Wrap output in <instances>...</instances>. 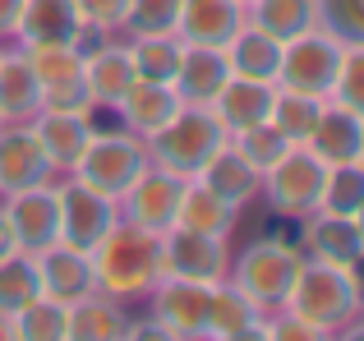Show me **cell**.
Returning <instances> with one entry per match:
<instances>
[{
    "instance_id": "43",
    "label": "cell",
    "mask_w": 364,
    "mask_h": 341,
    "mask_svg": "<svg viewBox=\"0 0 364 341\" xmlns=\"http://www.w3.org/2000/svg\"><path fill=\"white\" fill-rule=\"evenodd\" d=\"M18 9H23V0H0V42H9V37H14Z\"/></svg>"
},
{
    "instance_id": "41",
    "label": "cell",
    "mask_w": 364,
    "mask_h": 341,
    "mask_svg": "<svg viewBox=\"0 0 364 341\" xmlns=\"http://www.w3.org/2000/svg\"><path fill=\"white\" fill-rule=\"evenodd\" d=\"M42 111H74V116H92L97 111V102H92L88 83L70 79V83H55V88H42Z\"/></svg>"
},
{
    "instance_id": "44",
    "label": "cell",
    "mask_w": 364,
    "mask_h": 341,
    "mask_svg": "<svg viewBox=\"0 0 364 341\" xmlns=\"http://www.w3.org/2000/svg\"><path fill=\"white\" fill-rule=\"evenodd\" d=\"M9 254H18V240H14V226H9L5 207H0V259H9Z\"/></svg>"
},
{
    "instance_id": "2",
    "label": "cell",
    "mask_w": 364,
    "mask_h": 341,
    "mask_svg": "<svg viewBox=\"0 0 364 341\" xmlns=\"http://www.w3.org/2000/svg\"><path fill=\"white\" fill-rule=\"evenodd\" d=\"M88 259L97 291H107L111 300H143L161 281V235L116 222Z\"/></svg>"
},
{
    "instance_id": "42",
    "label": "cell",
    "mask_w": 364,
    "mask_h": 341,
    "mask_svg": "<svg viewBox=\"0 0 364 341\" xmlns=\"http://www.w3.org/2000/svg\"><path fill=\"white\" fill-rule=\"evenodd\" d=\"M74 5H79V14H83L88 28H97V33H116L129 0H74Z\"/></svg>"
},
{
    "instance_id": "40",
    "label": "cell",
    "mask_w": 364,
    "mask_h": 341,
    "mask_svg": "<svg viewBox=\"0 0 364 341\" xmlns=\"http://www.w3.org/2000/svg\"><path fill=\"white\" fill-rule=\"evenodd\" d=\"M332 102L364 111V42L346 46V55H341V70L332 79Z\"/></svg>"
},
{
    "instance_id": "8",
    "label": "cell",
    "mask_w": 364,
    "mask_h": 341,
    "mask_svg": "<svg viewBox=\"0 0 364 341\" xmlns=\"http://www.w3.org/2000/svg\"><path fill=\"white\" fill-rule=\"evenodd\" d=\"M180 189H185V180H180V175H171V170H161V166L148 162L139 175H134V185L116 198L120 222L143 226V231H152V235H166L171 226H176Z\"/></svg>"
},
{
    "instance_id": "9",
    "label": "cell",
    "mask_w": 364,
    "mask_h": 341,
    "mask_svg": "<svg viewBox=\"0 0 364 341\" xmlns=\"http://www.w3.org/2000/svg\"><path fill=\"white\" fill-rule=\"evenodd\" d=\"M231 268L226 254V235H203V231H185L171 226L161 235V277H185V281H222Z\"/></svg>"
},
{
    "instance_id": "45",
    "label": "cell",
    "mask_w": 364,
    "mask_h": 341,
    "mask_svg": "<svg viewBox=\"0 0 364 341\" xmlns=\"http://www.w3.org/2000/svg\"><path fill=\"white\" fill-rule=\"evenodd\" d=\"M0 341H14V328H9V314H0Z\"/></svg>"
},
{
    "instance_id": "46",
    "label": "cell",
    "mask_w": 364,
    "mask_h": 341,
    "mask_svg": "<svg viewBox=\"0 0 364 341\" xmlns=\"http://www.w3.org/2000/svg\"><path fill=\"white\" fill-rule=\"evenodd\" d=\"M240 5H245V9H249V5H254V0H240Z\"/></svg>"
},
{
    "instance_id": "7",
    "label": "cell",
    "mask_w": 364,
    "mask_h": 341,
    "mask_svg": "<svg viewBox=\"0 0 364 341\" xmlns=\"http://www.w3.org/2000/svg\"><path fill=\"white\" fill-rule=\"evenodd\" d=\"M55 194H60V240L55 244H70V249L92 254L102 244V235L120 222L116 198L102 194V189H92V185H83V180H74V175L60 180Z\"/></svg>"
},
{
    "instance_id": "12",
    "label": "cell",
    "mask_w": 364,
    "mask_h": 341,
    "mask_svg": "<svg viewBox=\"0 0 364 341\" xmlns=\"http://www.w3.org/2000/svg\"><path fill=\"white\" fill-rule=\"evenodd\" d=\"M152 296V318L166 328V337H208V281H185V277H161Z\"/></svg>"
},
{
    "instance_id": "25",
    "label": "cell",
    "mask_w": 364,
    "mask_h": 341,
    "mask_svg": "<svg viewBox=\"0 0 364 341\" xmlns=\"http://www.w3.org/2000/svg\"><path fill=\"white\" fill-rule=\"evenodd\" d=\"M226 51V65H231V74H240V79H258V83H277V65H282V42L277 37H267L258 23H245L235 28V37L222 46Z\"/></svg>"
},
{
    "instance_id": "10",
    "label": "cell",
    "mask_w": 364,
    "mask_h": 341,
    "mask_svg": "<svg viewBox=\"0 0 364 341\" xmlns=\"http://www.w3.org/2000/svg\"><path fill=\"white\" fill-rule=\"evenodd\" d=\"M328 166L309 153V148H291L272 170H263V194L282 217H309L318 207V189Z\"/></svg>"
},
{
    "instance_id": "23",
    "label": "cell",
    "mask_w": 364,
    "mask_h": 341,
    "mask_svg": "<svg viewBox=\"0 0 364 341\" xmlns=\"http://www.w3.org/2000/svg\"><path fill=\"white\" fill-rule=\"evenodd\" d=\"M83 14L74 0H23L18 9V42H79L83 37Z\"/></svg>"
},
{
    "instance_id": "47",
    "label": "cell",
    "mask_w": 364,
    "mask_h": 341,
    "mask_svg": "<svg viewBox=\"0 0 364 341\" xmlns=\"http://www.w3.org/2000/svg\"><path fill=\"white\" fill-rule=\"evenodd\" d=\"M0 125H5V116H0Z\"/></svg>"
},
{
    "instance_id": "24",
    "label": "cell",
    "mask_w": 364,
    "mask_h": 341,
    "mask_svg": "<svg viewBox=\"0 0 364 341\" xmlns=\"http://www.w3.org/2000/svg\"><path fill=\"white\" fill-rule=\"evenodd\" d=\"M272 97H277V83H258V79H240V74H231V79L222 83V92L213 97V111H217V120L226 125V134H240V129L267 120Z\"/></svg>"
},
{
    "instance_id": "20",
    "label": "cell",
    "mask_w": 364,
    "mask_h": 341,
    "mask_svg": "<svg viewBox=\"0 0 364 341\" xmlns=\"http://www.w3.org/2000/svg\"><path fill=\"white\" fill-rule=\"evenodd\" d=\"M139 79L134 74V55H129V42H97L88 55H83V83H88L92 102L97 107H111L116 111V102L129 92V83Z\"/></svg>"
},
{
    "instance_id": "38",
    "label": "cell",
    "mask_w": 364,
    "mask_h": 341,
    "mask_svg": "<svg viewBox=\"0 0 364 341\" xmlns=\"http://www.w3.org/2000/svg\"><path fill=\"white\" fill-rule=\"evenodd\" d=\"M180 0H129L120 28L129 37H176Z\"/></svg>"
},
{
    "instance_id": "36",
    "label": "cell",
    "mask_w": 364,
    "mask_h": 341,
    "mask_svg": "<svg viewBox=\"0 0 364 341\" xmlns=\"http://www.w3.org/2000/svg\"><path fill=\"white\" fill-rule=\"evenodd\" d=\"M231 148L245 157L249 166L263 175V170H272L277 162H282L286 153H291V139L282 134V129L272 125V120H258V125H249V129H240V134H231Z\"/></svg>"
},
{
    "instance_id": "1",
    "label": "cell",
    "mask_w": 364,
    "mask_h": 341,
    "mask_svg": "<svg viewBox=\"0 0 364 341\" xmlns=\"http://www.w3.org/2000/svg\"><path fill=\"white\" fill-rule=\"evenodd\" d=\"M277 309L304 318L318 337H341L360 323V277L355 268H332V263L304 259L295 286Z\"/></svg>"
},
{
    "instance_id": "34",
    "label": "cell",
    "mask_w": 364,
    "mask_h": 341,
    "mask_svg": "<svg viewBox=\"0 0 364 341\" xmlns=\"http://www.w3.org/2000/svg\"><path fill=\"white\" fill-rule=\"evenodd\" d=\"M323 102H328V97H309V92L277 88V97H272V111H267V120H272V125L282 129V134L291 139L295 148H304V139L314 134V120H318Z\"/></svg>"
},
{
    "instance_id": "29",
    "label": "cell",
    "mask_w": 364,
    "mask_h": 341,
    "mask_svg": "<svg viewBox=\"0 0 364 341\" xmlns=\"http://www.w3.org/2000/svg\"><path fill=\"white\" fill-rule=\"evenodd\" d=\"M198 180H203L217 198H226L231 207H245L254 194H263V175H258V170L249 166L231 144H226L222 153H213V162L198 170Z\"/></svg>"
},
{
    "instance_id": "5",
    "label": "cell",
    "mask_w": 364,
    "mask_h": 341,
    "mask_svg": "<svg viewBox=\"0 0 364 341\" xmlns=\"http://www.w3.org/2000/svg\"><path fill=\"white\" fill-rule=\"evenodd\" d=\"M143 166H148V144L139 134H129V129H107V134L92 129L88 148L79 153L70 175L92 185V189H102V194H111V198H120Z\"/></svg>"
},
{
    "instance_id": "16",
    "label": "cell",
    "mask_w": 364,
    "mask_h": 341,
    "mask_svg": "<svg viewBox=\"0 0 364 341\" xmlns=\"http://www.w3.org/2000/svg\"><path fill=\"white\" fill-rule=\"evenodd\" d=\"M226 79H231V65H226L222 46L185 42V51H180V70H176V79H171V88H176V97L189 102V107H213V97L222 92Z\"/></svg>"
},
{
    "instance_id": "35",
    "label": "cell",
    "mask_w": 364,
    "mask_h": 341,
    "mask_svg": "<svg viewBox=\"0 0 364 341\" xmlns=\"http://www.w3.org/2000/svg\"><path fill=\"white\" fill-rule=\"evenodd\" d=\"M180 37H129V55H134V74L152 83H171L180 70Z\"/></svg>"
},
{
    "instance_id": "27",
    "label": "cell",
    "mask_w": 364,
    "mask_h": 341,
    "mask_svg": "<svg viewBox=\"0 0 364 341\" xmlns=\"http://www.w3.org/2000/svg\"><path fill=\"white\" fill-rule=\"evenodd\" d=\"M37 111H42V83H37L23 46L18 51H0V116L33 120Z\"/></svg>"
},
{
    "instance_id": "4",
    "label": "cell",
    "mask_w": 364,
    "mask_h": 341,
    "mask_svg": "<svg viewBox=\"0 0 364 341\" xmlns=\"http://www.w3.org/2000/svg\"><path fill=\"white\" fill-rule=\"evenodd\" d=\"M304 268V249L291 240H254L240 249V259L226 268V277L245 291L249 300H258L263 309H277L286 300V291L295 286Z\"/></svg>"
},
{
    "instance_id": "11",
    "label": "cell",
    "mask_w": 364,
    "mask_h": 341,
    "mask_svg": "<svg viewBox=\"0 0 364 341\" xmlns=\"http://www.w3.org/2000/svg\"><path fill=\"white\" fill-rule=\"evenodd\" d=\"M14 226V240L23 254H42L60 240V194H55L51 180L42 185H28V189H14L9 203H0Z\"/></svg>"
},
{
    "instance_id": "6",
    "label": "cell",
    "mask_w": 364,
    "mask_h": 341,
    "mask_svg": "<svg viewBox=\"0 0 364 341\" xmlns=\"http://www.w3.org/2000/svg\"><path fill=\"white\" fill-rule=\"evenodd\" d=\"M346 42L328 33V28H309V33L282 42V65H277V88L309 92V97H332V79L341 70Z\"/></svg>"
},
{
    "instance_id": "22",
    "label": "cell",
    "mask_w": 364,
    "mask_h": 341,
    "mask_svg": "<svg viewBox=\"0 0 364 341\" xmlns=\"http://www.w3.org/2000/svg\"><path fill=\"white\" fill-rule=\"evenodd\" d=\"M116 111H120L124 129H129V134H139L143 144H148V139L157 134V129L180 111V97H176V88H171V83L134 79V83H129V92H124V97L116 102Z\"/></svg>"
},
{
    "instance_id": "32",
    "label": "cell",
    "mask_w": 364,
    "mask_h": 341,
    "mask_svg": "<svg viewBox=\"0 0 364 341\" xmlns=\"http://www.w3.org/2000/svg\"><path fill=\"white\" fill-rule=\"evenodd\" d=\"M314 212H337V217H364V162L328 166L318 189V207Z\"/></svg>"
},
{
    "instance_id": "31",
    "label": "cell",
    "mask_w": 364,
    "mask_h": 341,
    "mask_svg": "<svg viewBox=\"0 0 364 341\" xmlns=\"http://www.w3.org/2000/svg\"><path fill=\"white\" fill-rule=\"evenodd\" d=\"M245 14H254L249 23H258L267 37L291 42V37L318 28V0H254Z\"/></svg>"
},
{
    "instance_id": "19",
    "label": "cell",
    "mask_w": 364,
    "mask_h": 341,
    "mask_svg": "<svg viewBox=\"0 0 364 341\" xmlns=\"http://www.w3.org/2000/svg\"><path fill=\"white\" fill-rule=\"evenodd\" d=\"M208 337H222V341L263 337V305L249 300L231 277L213 281V296H208Z\"/></svg>"
},
{
    "instance_id": "13",
    "label": "cell",
    "mask_w": 364,
    "mask_h": 341,
    "mask_svg": "<svg viewBox=\"0 0 364 341\" xmlns=\"http://www.w3.org/2000/svg\"><path fill=\"white\" fill-rule=\"evenodd\" d=\"M314 157L323 166H346V162H364V111L341 107V102H323L318 120H314V134L304 139Z\"/></svg>"
},
{
    "instance_id": "39",
    "label": "cell",
    "mask_w": 364,
    "mask_h": 341,
    "mask_svg": "<svg viewBox=\"0 0 364 341\" xmlns=\"http://www.w3.org/2000/svg\"><path fill=\"white\" fill-rule=\"evenodd\" d=\"M318 28H328L337 42H364V0H318Z\"/></svg>"
},
{
    "instance_id": "3",
    "label": "cell",
    "mask_w": 364,
    "mask_h": 341,
    "mask_svg": "<svg viewBox=\"0 0 364 341\" xmlns=\"http://www.w3.org/2000/svg\"><path fill=\"white\" fill-rule=\"evenodd\" d=\"M226 144H231V134H226V125L217 120L213 107L180 102L176 116L148 139V162L180 175V180H194L198 170L213 162V153H222Z\"/></svg>"
},
{
    "instance_id": "26",
    "label": "cell",
    "mask_w": 364,
    "mask_h": 341,
    "mask_svg": "<svg viewBox=\"0 0 364 341\" xmlns=\"http://www.w3.org/2000/svg\"><path fill=\"white\" fill-rule=\"evenodd\" d=\"M235 217H240V207H231L226 198H217L198 175L185 180V189H180V207H176V226H185V231H203V235H231Z\"/></svg>"
},
{
    "instance_id": "15",
    "label": "cell",
    "mask_w": 364,
    "mask_h": 341,
    "mask_svg": "<svg viewBox=\"0 0 364 341\" xmlns=\"http://www.w3.org/2000/svg\"><path fill=\"white\" fill-rule=\"evenodd\" d=\"M304 249L309 259L332 263V268H355L364 259V226L360 217H337V212H309L304 226Z\"/></svg>"
},
{
    "instance_id": "33",
    "label": "cell",
    "mask_w": 364,
    "mask_h": 341,
    "mask_svg": "<svg viewBox=\"0 0 364 341\" xmlns=\"http://www.w3.org/2000/svg\"><path fill=\"white\" fill-rule=\"evenodd\" d=\"M18 46H23L42 88H55V83H70L83 74V51L74 42H18Z\"/></svg>"
},
{
    "instance_id": "28",
    "label": "cell",
    "mask_w": 364,
    "mask_h": 341,
    "mask_svg": "<svg viewBox=\"0 0 364 341\" xmlns=\"http://www.w3.org/2000/svg\"><path fill=\"white\" fill-rule=\"evenodd\" d=\"M124 300H111L107 291H88L70 305V341H116L124 337Z\"/></svg>"
},
{
    "instance_id": "37",
    "label": "cell",
    "mask_w": 364,
    "mask_h": 341,
    "mask_svg": "<svg viewBox=\"0 0 364 341\" xmlns=\"http://www.w3.org/2000/svg\"><path fill=\"white\" fill-rule=\"evenodd\" d=\"M33 296H42V277H37V263L33 254H9L0 259V314H14L23 309Z\"/></svg>"
},
{
    "instance_id": "17",
    "label": "cell",
    "mask_w": 364,
    "mask_h": 341,
    "mask_svg": "<svg viewBox=\"0 0 364 341\" xmlns=\"http://www.w3.org/2000/svg\"><path fill=\"white\" fill-rule=\"evenodd\" d=\"M240 23H245L240 0H180L176 37L194 46H226Z\"/></svg>"
},
{
    "instance_id": "14",
    "label": "cell",
    "mask_w": 364,
    "mask_h": 341,
    "mask_svg": "<svg viewBox=\"0 0 364 341\" xmlns=\"http://www.w3.org/2000/svg\"><path fill=\"white\" fill-rule=\"evenodd\" d=\"M42 180H55V166L46 162L33 125H28V120H14V125H9L5 120V125H0V194L42 185Z\"/></svg>"
},
{
    "instance_id": "18",
    "label": "cell",
    "mask_w": 364,
    "mask_h": 341,
    "mask_svg": "<svg viewBox=\"0 0 364 341\" xmlns=\"http://www.w3.org/2000/svg\"><path fill=\"white\" fill-rule=\"evenodd\" d=\"M28 125H33L46 162L55 166V175H60V170L70 175L74 162H79V153L92 139V116H74V111H37Z\"/></svg>"
},
{
    "instance_id": "30",
    "label": "cell",
    "mask_w": 364,
    "mask_h": 341,
    "mask_svg": "<svg viewBox=\"0 0 364 341\" xmlns=\"http://www.w3.org/2000/svg\"><path fill=\"white\" fill-rule=\"evenodd\" d=\"M14 341H70V305L55 296H33L9 314Z\"/></svg>"
},
{
    "instance_id": "21",
    "label": "cell",
    "mask_w": 364,
    "mask_h": 341,
    "mask_svg": "<svg viewBox=\"0 0 364 341\" xmlns=\"http://www.w3.org/2000/svg\"><path fill=\"white\" fill-rule=\"evenodd\" d=\"M37 263V277H42V296H55L65 305H74L79 296L97 291L92 281V259L83 249H70V244H51V249L33 254Z\"/></svg>"
}]
</instances>
